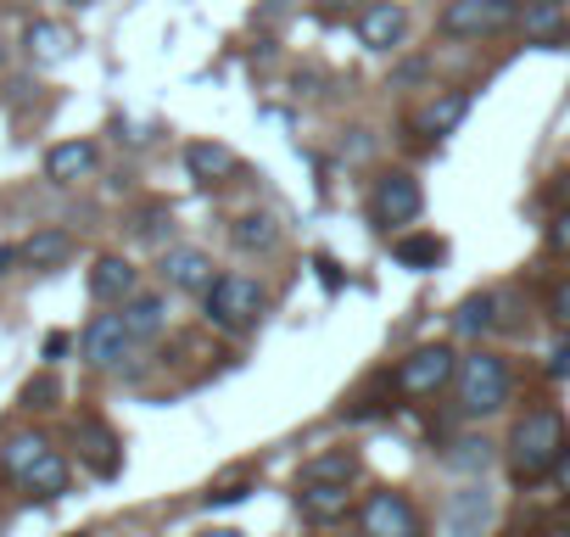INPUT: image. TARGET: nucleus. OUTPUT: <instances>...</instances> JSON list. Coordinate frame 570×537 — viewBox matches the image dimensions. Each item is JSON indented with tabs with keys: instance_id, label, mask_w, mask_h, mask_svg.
<instances>
[{
	"instance_id": "obj_10",
	"label": "nucleus",
	"mask_w": 570,
	"mask_h": 537,
	"mask_svg": "<svg viewBox=\"0 0 570 537\" xmlns=\"http://www.w3.org/2000/svg\"><path fill=\"white\" fill-rule=\"evenodd\" d=\"M163 281L174 286V292H207L218 275H213V257L202 252V246H168L163 252Z\"/></svg>"
},
{
	"instance_id": "obj_39",
	"label": "nucleus",
	"mask_w": 570,
	"mask_h": 537,
	"mask_svg": "<svg viewBox=\"0 0 570 537\" xmlns=\"http://www.w3.org/2000/svg\"><path fill=\"white\" fill-rule=\"evenodd\" d=\"M325 12H347V7H358V0H320Z\"/></svg>"
},
{
	"instance_id": "obj_2",
	"label": "nucleus",
	"mask_w": 570,
	"mask_h": 537,
	"mask_svg": "<svg viewBox=\"0 0 570 537\" xmlns=\"http://www.w3.org/2000/svg\"><path fill=\"white\" fill-rule=\"evenodd\" d=\"M263 303H268V292H263L252 275H240V268H229V275H218V281L202 292L207 325H213V331H229V336L252 331V325L263 320Z\"/></svg>"
},
{
	"instance_id": "obj_14",
	"label": "nucleus",
	"mask_w": 570,
	"mask_h": 537,
	"mask_svg": "<svg viewBox=\"0 0 570 537\" xmlns=\"http://www.w3.org/2000/svg\"><path fill=\"white\" fill-rule=\"evenodd\" d=\"M297 509L314 526H336L353 509V492H347V481H297Z\"/></svg>"
},
{
	"instance_id": "obj_1",
	"label": "nucleus",
	"mask_w": 570,
	"mask_h": 537,
	"mask_svg": "<svg viewBox=\"0 0 570 537\" xmlns=\"http://www.w3.org/2000/svg\"><path fill=\"white\" fill-rule=\"evenodd\" d=\"M564 442H570V431H564V414H559V409H525V414L514 420V437H509V476H514V481H542V476H553Z\"/></svg>"
},
{
	"instance_id": "obj_20",
	"label": "nucleus",
	"mask_w": 570,
	"mask_h": 537,
	"mask_svg": "<svg viewBox=\"0 0 570 537\" xmlns=\"http://www.w3.org/2000/svg\"><path fill=\"white\" fill-rule=\"evenodd\" d=\"M392 257H397L403 268H414V275H425V268H436V263L448 257V241L431 235V230H403V235L392 241Z\"/></svg>"
},
{
	"instance_id": "obj_40",
	"label": "nucleus",
	"mask_w": 570,
	"mask_h": 537,
	"mask_svg": "<svg viewBox=\"0 0 570 537\" xmlns=\"http://www.w3.org/2000/svg\"><path fill=\"white\" fill-rule=\"evenodd\" d=\"M68 7H90V0H68Z\"/></svg>"
},
{
	"instance_id": "obj_3",
	"label": "nucleus",
	"mask_w": 570,
	"mask_h": 537,
	"mask_svg": "<svg viewBox=\"0 0 570 537\" xmlns=\"http://www.w3.org/2000/svg\"><path fill=\"white\" fill-rule=\"evenodd\" d=\"M453 392H459V409H464V414H475V420H487V414H498V409H509V392H514V381H509V364H503L498 353H487V348H475L470 359H459V375H453Z\"/></svg>"
},
{
	"instance_id": "obj_19",
	"label": "nucleus",
	"mask_w": 570,
	"mask_h": 537,
	"mask_svg": "<svg viewBox=\"0 0 570 537\" xmlns=\"http://www.w3.org/2000/svg\"><path fill=\"white\" fill-rule=\"evenodd\" d=\"M470 118V90H442V96H431V107L420 113V135L425 140H442V135H453L459 124Z\"/></svg>"
},
{
	"instance_id": "obj_35",
	"label": "nucleus",
	"mask_w": 570,
	"mask_h": 537,
	"mask_svg": "<svg viewBox=\"0 0 570 537\" xmlns=\"http://www.w3.org/2000/svg\"><path fill=\"white\" fill-rule=\"evenodd\" d=\"M314 268H320V281H325V292H336V286H342V268H336V263H331L325 252L314 257Z\"/></svg>"
},
{
	"instance_id": "obj_30",
	"label": "nucleus",
	"mask_w": 570,
	"mask_h": 537,
	"mask_svg": "<svg viewBox=\"0 0 570 537\" xmlns=\"http://www.w3.org/2000/svg\"><path fill=\"white\" fill-rule=\"evenodd\" d=\"M548 252L570 257V207H559V213H553V224H548Z\"/></svg>"
},
{
	"instance_id": "obj_27",
	"label": "nucleus",
	"mask_w": 570,
	"mask_h": 537,
	"mask_svg": "<svg viewBox=\"0 0 570 537\" xmlns=\"http://www.w3.org/2000/svg\"><path fill=\"white\" fill-rule=\"evenodd\" d=\"M68 481H73V470H68V459H62L57 448H51L29 476H23V487H29L35 498H62V492H68Z\"/></svg>"
},
{
	"instance_id": "obj_41",
	"label": "nucleus",
	"mask_w": 570,
	"mask_h": 537,
	"mask_svg": "<svg viewBox=\"0 0 570 537\" xmlns=\"http://www.w3.org/2000/svg\"><path fill=\"white\" fill-rule=\"evenodd\" d=\"M0 68H7V46H0Z\"/></svg>"
},
{
	"instance_id": "obj_13",
	"label": "nucleus",
	"mask_w": 570,
	"mask_h": 537,
	"mask_svg": "<svg viewBox=\"0 0 570 537\" xmlns=\"http://www.w3.org/2000/svg\"><path fill=\"white\" fill-rule=\"evenodd\" d=\"M79 459L101 476V481H112L118 470H124V442L112 437V426H101V420H79Z\"/></svg>"
},
{
	"instance_id": "obj_38",
	"label": "nucleus",
	"mask_w": 570,
	"mask_h": 537,
	"mask_svg": "<svg viewBox=\"0 0 570 537\" xmlns=\"http://www.w3.org/2000/svg\"><path fill=\"white\" fill-rule=\"evenodd\" d=\"M553 476H559V487L570 492V442H564V453H559V465H553Z\"/></svg>"
},
{
	"instance_id": "obj_36",
	"label": "nucleus",
	"mask_w": 570,
	"mask_h": 537,
	"mask_svg": "<svg viewBox=\"0 0 570 537\" xmlns=\"http://www.w3.org/2000/svg\"><path fill=\"white\" fill-rule=\"evenodd\" d=\"M553 320H559V325L570 331V281H564V286L553 292Z\"/></svg>"
},
{
	"instance_id": "obj_42",
	"label": "nucleus",
	"mask_w": 570,
	"mask_h": 537,
	"mask_svg": "<svg viewBox=\"0 0 570 537\" xmlns=\"http://www.w3.org/2000/svg\"><path fill=\"white\" fill-rule=\"evenodd\" d=\"M73 537H85V531H73Z\"/></svg>"
},
{
	"instance_id": "obj_18",
	"label": "nucleus",
	"mask_w": 570,
	"mask_h": 537,
	"mask_svg": "<svg viewBox=\"0 0 570 537\" xmlns=\"http://www.w3.org/2000/svg\"><path fill=\"white\" fill-rule=\"evenodd\" d=\"M185 168H190L196 185H224V179L240 168V157H235L229 146H218V140H190V146H185Z\"/></svg>"
},
{
	"instance_id": "obj_4",
	"label": "nucleus",
	"mask_w": 570,
	"mask_h": 537,
	"mask_svg": "<svg viewBox=\"0 0 570 537\" xmlns=\"http://www.w3.org/2000/svg\"><path fill=\"white\" fill-rule=\"evenodd\" d=\"M453 375H459V353L442 348V342H425V348H414L409 359H397L392 392H397V398H436L442 387H453Z\"/></svg>"
},
{
	"instance_id": "obj_25",
	"label": "nucleus",
	"mask_w": 570,
	"mask_h": 537,
	"mask_svg": "<svg viewBox=\"0 0 570 537\" xmlns=\"http://www.w3.org/2000/svg\"><path fill=\"white\" fill-rule=\"evenodd\" d=\"M353 476H358V453H353V448L314 453V459H303V470H297V481H347V487H353Z\"/></svg>"
},
{
	"instance_id": "obj_5",
	"label": "nucleus",
	"mask_w": 570,
	"mask_h": 537,
	"mask_svg": "<svg viewBox=\"0 0 570 537\" xmlns=\"http://www.w3.org/2000/svg\"><path fill=\"white\" fill-rule=\"evenodd\" d=\"M492 520H498V492L487 487V476L481 481H464L442 504V537H487Z\"/></svg>"
},
{
	"instance_id": "obj_34",
	"label": "nucleus",
	"mask_w": 570,
	"mask_h": 537,
	"mask_svg": "<svg viewBox=\"0 0 570 537\" xmlns=\"http://www.w3.org/2000/svg\"><path fill=\"white\" fill-rule=\"evenodd\" d=\"M548 375H553V381H564V375H570V336L553 348V359H548Z\"/></svg>"
},
{
	"instance_id": "obj_12",
	"label": "nucleus",
	"mask_w": 570,
	"mask_h": 537,
	"mask_svg": "<svg viewBox=\"0 0 570 537\" xmlns=\"http://www.w3.org/2000/svg\"><path fill=\"white\" fill-rule=\"evenodd\" d=\"M403 35H409V12L397 7V0H375V7H364V18H358V40L370 46V51H397L403 46Z\"/></svg>"
},
{
	"instance_id": "obj_22",
	"label": "nucleus",
	"mask_w": 570,
	"mask_h": 537,
	"mask_svg": "<svg viewBox=\"0 0 570 537\" xmlns=\"http://www.w3.org/2000/svg\"><path fill=\"white\" fill-rule=\"evenodd\" d=\"M46 453H51V442H46L40 431H12L7 442H0V470L23 481V476H29V470H35Z\"/></svg>"
},
{
	"instance_id": "obj_15",
	"label": "nucleus",
	"mask_w": 570,
	"mask_h": 537,
	"mask_svg": "<svg viewBox=\"0 0 570 537\" xmlns=\"http://www.w3.org/2000/svg\"><path fill=\"white\" fill-rule=\"evenodd\" d=\"M73 46H79L73 29H62V23H51V18H35V23L23 29V51H29L35 68H57V62H68Z\"/></svg>"
},
{
	"instance_id": "obj_23",
	"label": "nucleus",
	"mask_w": 570,
	"mask_h": 537,
	"mask_svg": "<svg viewBox=\"0 0 570 537\" xmlns=\"http://www.w3.org/2000/svg\"><path fill=\"white\" fill-rule=\"evenodd\" d=\"M68 257H73V235L57 230V224H51V230H35V235L23 241V263H29V268H62Z\"/></svg>"
},
{
	"instance_id": "obj_32",
	"label": "nucleus",
	"mask_w": 570,
	"mask_h": 537,
	"mask_svg": "<svg viewBox=\"0 0 570 537\" xmlns=\"http://www.w3.org/2000/svg\"><path fill=\"white\" fill-rule=\"evenodd\" d=\"M163 224H174V213H168V207H151V213H146L135 230H140L146 241H163Z\"/></svg>"
},
{
	"instance_id": "obj_7",
	"label": "nucleus",
	"mask_w": 570,
	"mask_h": 537,
	"mask_svg": "<svg viewBox=\"0 0 570 537\" xmlns=\"http://www.w3.org/2000/svg\"><path fill=\"white\" fill-rule=\"evenodd\" d=\"M358 526H364V537H425V520H420L414 498L409 492H392V487H381V492L364 498Z\"/></svg>"
},
{
	"instance_id": "obj_6",
	"label": "nucleus",
	"mask_w": 570,
	"mask_h": 537,
	"mask_svg": "<svg viewBox=\"0 0 570 537\" xmlns=\"http://www.w3.org/2000/svg\"><path fill=\"white\" fill-rule=\"evenodd\" d=\"M425 213V191H420V179L414 174H403V168H392V174H381L375 179V191H370V224H381V230H403V224H414Z\"/></svg>"
},
{
	"instance_id": "obj_9",
	"label": "nucleus",
	"mask_w": 570,
	"mask_h": 537,
	"mask_svg": "<svg viewBox=\"0 0 570 537\" xmlns=\"http://www.w3.org/2000/svg\"><path fill=\"white\" fill-rule=\"evenodd\" d=\"M79 348H85V364H96V370H112V364H124V353L135 348V336H129L124 314H96V320L85 325Z\"/></svg>"
},
{
	"instance_id": "obj_16",
	"label": "nucleus",
	"mask_w": 570,
	"mask_h": 537,
	"mask_svg": "<svg viewBox=\"0 0 570 537\" xmlns=\"http://www.w3.org/2000/svg\"><path fill=\"white\" fill-rule=\"evenodd\" d=\"M96 140H62V146H51L46 152V179H57V185H79V179H90L96 174Z\"/></svg>"
},
{
	"instance_id": "obj_8",
	"label": "nucleus",
	"mask_w": 570,
	"mask_h": 537,
	"mask_svg": "<svg viewBox=\"0 0 570 537\" xmlns=\"http://www.w3.org/2000/svg\"><path fill=\"white\" fill-rule=\"evenodd\" d=\"M520 18V0H453L442 12V35L448 40H481V35H498Z\"/></svg>"
},
{
	"instance_id": "obj_31",
	"label": "nucleus",
	"mask_w": 570,
	"mask_h": 537,
	"mask_svg": "<svg viewBox=\"0 0 570 537\" xmlns=\"http://www.w3.org/2000/svg\"><path fill=\"white\" fill-rule=\"evenodd\" d=\"M246 498H252V487H246V481H235V487L207 492V509H235V504H246Z\"/></svg>"
},
{
	"instance_id": "obj_26",
	"label": "nucleus",
	"mask_w": 570,
	"mask_h": 537,
	"mask_svg": "<svg viewBox=\"0 0 570 537\" xmlns=\"http://www.w3.org/2000/svg\"><path fill=\"white\" fill-rule=\"evenodd\" d=\"M442 465L459 470V476H470V481H481L487 465H492V442H487V437H459V442H448Z\"/></svg>"
},
{
	"instance_id": "obj_11",
	"label": "nucleus",
	"mask_w": 570,
	"mask_h": 537,
	"mask_svg": "<svg viewBox=\"0 0 570 537\" xmlns=\"http://www.w3.org/2000/svg\"><path fill=\"white\" fill-rule=\"evenodd\" d=\"M140 292V268L129 263V257H118V252H107V257H96V268H90V297L96 303H129Z\"/></svg>"
},
{
	"instance_id": "obj_17",
	"label": "nucleus",
	"mask_w": 570,
	"mask_h": 537,
	"mask_svg": "<svg viewBox=\"0 0 570 537\" xmlns=\"http://www.w3.org/2000/svg\"><path fill=\"white\" fill-rule=\"evenodd\" d=\"M118 314H124V325H129L135 348H140V342H157V336L168 331V297H163V292H135Z\"/></svg>"
},
{
	"instance_id": "obj_33",
	"label": "nucleus",
	"mask_w": 570,
	"mask_h": 537,
	"mask_svg": "<svg viewBox=\"0 0 570 537\" xmlns=\"http://www.w3.org/2000/svg\"><path fill=\"white\" fill-rule=\"evenodd\" d=\"M68 348H73V336H68V331H51L40 353H46V364H57V359H68Z\"/></svg>"
},
{
	"instance_id": "obj_29",
	"label": "nucleus",
	"mask_w": 570,
	"mask_h": 537,
	"mask_svg": "<svg viewBox=\"0 0 570 537\" xmlns=\"http://www.w3.org/2000/svg\"><path fill=\"white\" fill-rule=\"evenodd\" d=\"M57 403H62V381H57L51 370H46V375H35V381L23 387V409H29V414H51Z\"/></svg>"
},
{
	"instance_id": "obj_37",
	"label": "nucleus",
	"mask_w": 570,
	"mask_h": 537,
	"mask_svg": "<svg viewBox=\"0 0 570 537\" xmlns=\"http://www.w3.org/2000/svg\"><path fill=\"white\" fill-rule=\"evenodd\" d=\"M12 263H23V246H0V275H12Z\"/></svg>"
},
{
	"instance_id": "obj_28",
	"label": "nucleus",
	"mask_w": 570,
	"mask_h": 537,
	"mask_svg": "<svg viewBox=\"0 0 570 537\" xmlns=\"http://www.w3.org/2000/svg\"><path fill=\"white\" fill-rule=\"evenodd\" d=\"M453 325H459L464 336H487V331H498V297H492V292L464 297V303H459V314H453Z\"/></svg>"
},
{
	"instance_id": "obj_24",
	"label": "nucleus",
	"mask_w": 570,
	"mask_h": 537,
	"mask_svg": "<svg viewBox=\"0 0 570 537\" xmlns=\"http://www.w3.org/2000/svg\"><path fill=\"white\" fill-rule=\"evenodd\" d=\"M229 241L240 252H274L279 246V224H274V213H240L229 224Z\"/></svg>"
},
{
	"instance_id": "obj_21",
	"label": "nucleus",
	"mask_w": 570,
	"mask_h": 537,
	"mask_svg": "<svg viewBox=\"0 0 570 537\" xmlns=\"http://www.w3.org/2000/svg\"><path fill=\"white\" fill-rule=\"evenodd\" d=\"M514 23H520V35H525V40L553 46V40L564 35V0H525Z\"/></svg>"
}]
</instances>
